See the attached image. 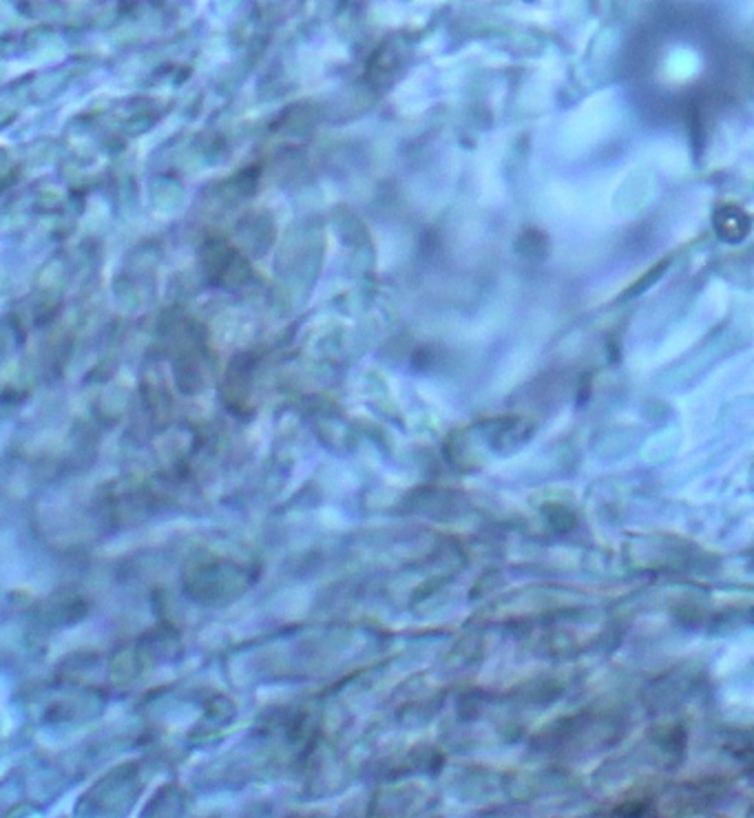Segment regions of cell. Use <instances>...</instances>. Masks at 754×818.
<instances>
[{"instance_id": "1", "label": "cell", "mask_w": 754, "mask_h": 818, "mask_svg": "<svg viewBox=\"0 0 754 818\" xmlns=\"http://www.w3.org/2000/svg\"><path fill=\"white\" fill-rule=\"evenodd\" d=\"M751 228V221L746 217V213L742 208L735 206H726L724 210L717 213V233L726 239V242H740L746 237Z\"/></svg>"}]
</instances>
